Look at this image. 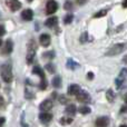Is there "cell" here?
<instances>
[{
	"label": "cell",
	"instance_id": "cell-1",
	"mask_svg": "<svg viewBox=\"0 0 127 127\" xmlns=\"http://www.w3.org/2000/svg\"><path fill=\"white\" fill-rule=\"evenodd\" d=\"M1 78L6 83H11L12 81V69H11V66L9 64H3L1 66Z\"/></svg>",
	"mask_w": 127,
	"mask_h": 127
},
{
	"label": "cell",
	"instance_id": "cell-2",
	"mask_svg": "<svg viewBox=\"0 0 127 127\" xmlns=\"http://www.w3.org/2000/svg\"><path fill=\"white\" fill-rule=\"evenodd\" d=\"M32 74L35 75H38V76L40 77V83H39V88L42 90L47 89V79H46V75H45L44 70L41 69V68L39 67V66H36V67H33L32 69Z\"/></svg>",
	"mask_w": 127,
	"mask_h": 127
},
{
	"label": "cell",
	"instance_id": "cell-3",
	"mask_svg": "<svg viewBox=\"0 0 127 127\" xmlns=\"http://www.w3.org/2000/svg\"><path fill=\"white\" fill-rule=\"evenodd\" d=\"M126 45L125 44H115L112 48L108 49V51L106 53V56H115L119 55L121 53H123V50H125Z\"/></svg>",
	"mask_w": 127,
	"mask_h": 127
},
{
	"label": "cell",
	"instance_id": "cell-4",
	"mask_svg": "<svg viewBox=\"0 0 127 127\" xmlns=\"http://www.w3.org/2000/svg\"><path fill=\"white\" fill-rule=\"evenodd\" d=\"M36 42L33 40H30L28 44V53H27V63L28 64H31L35 58V55H36Z\"/></svg>",
	"mask_w": 127,
	"mask_h": 127
},
{
	"label": "cell",
	"instance_id": "cell-5",
	"mask_svg": "<svg viewBox=\"0 0 127 127\" xmlns=\"http://www.w3.org/2000/svg\"><path fill=\"white\" fill-rule=\"evenodd\" d=\"M127 77V68H123L121 71V74H119V76L116 78V80H115V84H116V87L117 89H121L122 85L124 84V81H125Z\"/></svg>",
	"mask_w": 127,
	"mask_h": 127
},
{
	"label": "cell",
	"instance_id": "cell-6",
	"mask_svg": "<svg viewBox=\"0 0 127 127\" xmlns=\"http://www.w3.org/2000/svg\"><path fill=\"white\" fill-rule=\"evenodd\" d=\"M1 51L3 55H9L10 53H12V49H13V44H12V40L8 39L6 40L4 44H2V40H1Z\"/></svg>",
	"mask_w": 127,
	"mask_h": 127
},
{
	"label": "cell",
	"instance_id": "cell-7",
	"mask_svg": "<svg viewBox=\"0 0 127 127\" xmlns=\"http://www.w3.org/2000/svg\"><path fill=\"white\" fill-rule=\"evenodd\" d=\"M58 8V4L56 1H48L47 2V6H46V12L47 15H53L57 11Z\"/></svg>",
	"mask_w": 127,
	"mask_h": 127
},
{
	"label": "cell",
	"instance_id": "cell-8",
	"mask_svg": "<svg viewBox=\"0 0 127 127\" xmlns=\"http://www.w3.org/2000/svg\"><path fill=\"white\" fill-rule=\"evenodd\" d=\"M6 4L10 8L11 11H17L21 8V2L17 1V0H9V1L6 2Z\"/></svg>",
	"mask_w": 127,
	"mask_h": 127
},
{
	"label": "cell",
	"instance_id": "cell-9",
	"mask_svg": "<svg viewBox=\"0 0 127 127\" xmlns=\"http://www.w3.org/2000/svg\"><path fill=\"white\" fill-rule=\"evenodd\" d=\"M77 100L80 101V103H89L90 101V96H89L88 93L83 92V90H81V92L77 95Z\"/></svg>",
	"mask_w": 127,
	"mask_h": 127
},
{
	"label": "cell",
	"instance_id": "cell-10",
	"mask_svg": "<svg viewBox=\"0 0 127 127\" xmlns=\"http://www.w3.org/2000/svg\"><path fill=\"white\" fill-rule=\"evenodd\" d=\"M39 41L41 44V46L44 47H48L50 45V36L48 33H42L39 37Z\"/></svg>",
	"mask_w": 127,
	"mask_h": 127
},
{
	"label": "cell",
	"instance_id": "cell-11",
	"mask_svg": "<svg viewBox=\"0 0 127 127\" xmlns=\"http://www.w3.org/2000/svg\"><path fill=\"white\" fill-rule=\"evenodd\" d=\"M53 101H50V100H44L41 104H40V106H39V108L42 110L44 113H46V112H48V110H50L51 108H53Z\"/></svg>",
	"mask_w": 127,
	"mask_h": 127
},
{
	"label": "cell",
	"instance_id": "cell-12",
	"mask_svg": "<svg viewBox=\"0 0 127 127\" xmlns=\"http://www.w3.org/2000/svg\"><path fill=\"white\" fill-rule=\"evenodd\" d=\"M32 17H33V12L31 9H26V10H24L21 12V18L24 20H26V21L32 20Z\"/></svg>",
	"mask_w": 127,
	"mask_h": 127
},
{
	"label": "cell",
	"instance_id": "cell-13",
	"mask_svg": "<svg viewBox=\"0 0 127 127\" xmlns=\"http://www.w3.org/2000/svg\"><path fill=\"white\" fill-rule=\"evenodd\" d=\"M81 92L80 87H79L78 85H76V84H74V85H70L69 87H68V94L71 95V96H74V95H78L79 93Z\"/></svg>",
	"mask_w": 127,
	"mask_h": 127
},
{
	"label": "cell",
	"instance_id": "cell-14",
	"mask_svg": "<svg viewBox=\"0 0 127 127\" xmlns=\"http://www.w3.org/2000/svg\"><path fill=\"white\" fill-rule=\"evenodd\" d=\"M53 119V115L49 114V113H41L39 114V121L44 124H47Z\"/></svg>",
	"mask_w": 127,
	"mask_h": 127
},
{
	"label": "cell",
	"instance_id": "cell-15",
	"mask_svg": "<svg viewBox=\"0 0 127 127\" xmlns=\"http://www.w3.org/2000/svg\"><path fill=\"white\" fill-rule=\"evenodd\" d=\"M58 25V18L57 17H50L46 20L45 22V26L48 27V28H54Z\"/></svg>",
	"mask_w": 127,
	"mask_h": 127
},
{
	"label": "cell",
	"instance_id": "cell-16",
	"mask_svg": "<svg viewBox=\"0 0 127 127\" xmlns=\"http://www.w3.org/2000/svg\"><path fill=\"white\" fill-rule=\"evenodd\" d=\"M108 118L107 117H99L96 119V126L97 127H107L108 126Z\"/></svg>",
	"mask_w": 127,
	"mask_h": 127
},
{
	"label": "cell",
	"instance_id": "cell-17",
	"mask_svg": "<svg viewBox=\"0 0 127 127\" xmlns=\"http://www.w3.org/2000/svg\"><path fill=\"white\" fill-rule=\"evenodd\" d=\"M66 66H67V68H68V69H70V70H75L76 68L79 67L78 64H77L76 62H74L72 59H68L67 60V64H66Z\"/></svg>",
	"mask_w": 127,
	"mask_h": 127
},
{
	"label": "cell",
	"instance_id": "cell-18",
	"mask_svg": "<svg viewBox=\"0 0 127 127\" xmlns=\"http://www.w3.org/2000/svg\"><path fill=\"white\" fill-rule=\"evenodd\" d=\"M77 108L76 106L74 105V104H69V105H67V107H66L65 112L67 113L68 115H75V113H76Z\"/></svg>",
	"mask_w": 127,
	"mask_h": 127
},
{
	"label": "cell",
	"instance_id": "cell-19",
	"mask_svg": "<svg viewBox=\"0 0 127 127\" xmlns=\"http://www.w3.org/2000/svg\"><path fill=\"white\" fill-rule=\"evenodd\" d=\"M72 121H74V119H72L71 117H69V116H64V117H62V118L59 119V123L62 124V125H69V124L72 123Z\"/></svg>",
	"mask_w": 127,
	"mask_h": 127
},
{
	"label": "cell",
	"instance_id": "cell-20",
	"mask_svg": "<svg viewBox=\"0 0 127 127\" xmlns=\"http://www.w3.org/2000/svg\"><path fill=\"white\" fill-rule=\"evenodd\" d=\"M106 98H107V100L110 101V103H113V101L115 100V95H114L113 89H108L107 92H106Z\"/></svg>",
	"mask_w": 127,
	"mask_h": 127
},
{
	"label": "cell",
	"instance_id": "cell-21",
	"mask_svg": "<svg viewBox=\"0 0 127 127\" xmlns=\"http://www.w3.org/2000/svg\"><path fill=\"white\" fill-rule=\"evenodd\" d=\"M53 86L55 88H59L62 86V78L59 76H56L55 78L53 79Z\"/></svg>",
	"mask_w": 127,
	"mask_h": 127
},
{
	"label": "cell",
	"instance_id": "cell-22",
	"mask_svg": "<svg viewBox=\"0 0 127 127\" xmlns=\"http://www.w3.org/2000/svg\"><path fill=\"white\" fill-rule=\"evenodd\" d=\"M89 40H92V38L89 37L88 32H84L83 35L80 36V42L81 44H86V42H88Z\"/></svg>",
	"mask_w": 127,
	"mask_h": 127
},
{
	"label": "cell",
	"instance_id": "cell-23",
	"mask_svg": "<svg viewBox=\"0 0 127 127\" xmlns=\"http://www.w3.org/2000/svg\"><path fill=\"white\" fill-rule=\"evenodd\" d=\"M78 112L81 113V114H89L92 110H90V108L88 107V106H80V107L78 108Z\"/></svg>",
	"mask_w": 127,
	"mask_h": 127
},
{
	"label": "cell",
	"instance_id": "cell-24",
	"mask_svg": "<svg viewBox=\"0 0 127 127\" xmlns=\"http://www.w3.org/2000/svg\"><path fill=\"white\" fill-rule=\"evenodd\" d=\"M107 15V10L106 9H103V10L98 11V12H96L94 15V18H100V17H105V16Z\"/></svg>",
	"mask_w": 127,
	"mask_h": 127
},
{
	"label": "cell",
	"instance_id": "cell-25",
	"mask_svg": "<svg viewBox=\"0 0 127 127\" xmlns=\"http://www.w3.org/2000/svg\"><path fill=\"white\" fill-rule=\"evenodd\" d=\"M42 57L48 58V59H53V58L55 57V53H54V51H47V53H45L44 55H42Z\"/></svg>",
	"mask_w": 127,
	"mask_h": 127
},
{
	"label": "cell",
	"instance_id": "cell-26",
	"mask_svg": "<svg viewBox=\"0 0 127 127\" xmlns=\"http://www.w3.org/2000/svg\"><path fill=\"white\" fill-rule=\"evenodd\" d=\"M72 19H74V16L72 15H66L64 21H65V24H70L72 21Z\"/></svg>",
	"mask_w": 127,
	"mask_h": 127
},
{
	"label": "cell",
	"instance_id": "cell-27",
	"mask_svg": "<svg viewBox=\"0 0 127 127\" xmlns=\"http://www.w3.org/2000/svg\"><path fill=\"white\" fill-rule=\"evenodd\" d=\"M45 68H46V70H48L49 72H51V74H53V72H55V66L51 65V64H47Z\"/></svg>",
	"mask_w": 127,
	"mask_h": 127
},
{
	"label": "cell",
	"instance_id": "cell-28",
	"mask_svg": "<svg viewBox=\"0 0 127 127\" xmlns=\"http://www.w3.org/2000/svg\"><path fill=\"white\" fill-rule=\"evenodd\" d=\"M71 7H72V3L70 1H66L65 4H64V8H65L66 10H70V9H71Z\"/></svg>",
	"mask_w": 127,
	"mask_h": 127
},
{
	"label": "cell",
	"instance_id": "cell-29",
	"mask_svg": "<svg viewBox=\"0 0 127 127\" xmlns=\"http://www.w3.org/2000/svg\"><path fill=\"white\" fill-rule=\"evenodd\" d=\"M59 101H60V103H63V104H65L66 101H67V98H66V96H64V95H63V96H60Z\"/></svg>",
	"mask_w": 127,
	"mask_h": 127
},
{
	"label": "cell",
	"instance_id": "cell-30",
	"mask_svg": "<svg viewBox=\"0 0 127 127\" xmlns=\"http://www.w3.org/2000/svg\"><path fill=\"white\" fill-rule=\"evenodd\" d=\"M87 79L93 80V79H94V74H93V72H88L87 74Z\"/></svg>",
	"mask_w": 127,
	"mask_h": 127
},
{
	"label": "cell",
	"instance_id": "cell-31",
	"mask_svg": "<svg viewBox=\"0 0 127 127\" xmlns=\"http://www.w3.org/2000/svg\"><path fill=\"white\" fill-rule=\"evenodd\" d=\"M121 113H127V105H125V106H123V107H122Z\"/></svg>",
	"mask_w": 127,
	"mask_h": 127
},
{
	"label": "cell",
	"instance_id": "cell-32",
	"mask_svg": "<svg viewBox=\"0 0 127 127\" xmlns=\"http://www.w3.org/2000/svg\"><path fill=\"white\" fill-rule=\"evenodd\" d=\"M0 28H1V37H2V36L4 35V26H3V25H1V26H0Z\"/></svg>",
	"mask_w": 127,
	"mask_h": 127
},
{
	"label": "cell",
	"instance_id": "cell-33",
	"mask_svg": "<svg viewBox=\"0 0 127 127\" xmlns=\"http://www.w3.org/2000/svg\"><path fill=\"white\" fill-rule=\"evenodd\" d=\"M1 109H3V107H4V103H3V97H1Z\"/></svg>",
	"mask_w": 127,
	"mask_h": 127
},
{
	"label": "cell",
	"instance_id": "cell-34",
	"mask_svg": "<svg viewBox=\"0 0 127 127\" xmlns=\"http://www.w3.org/2000/svg\"><path fill=\"white\" fill-rule=\"evenodd\" d=\"M4 122H6V119L3 118V117H1V124H0V126H3V124H4Z\"/></svg>",
	"mask_w": 127,
	"mask_h": 127
},
{
	"label": "cell",
	"instance_id": "cell-35",
	"mask_svg": "<svg viewBox=\"0 0 127 127\" xmlns=\"http://www.w3.org/2000/svg\"><path fill=\"white\" fill-rule=\"evenodd\" d=\"M123 7H124V8H127V1H124L123 2Z\"/></svg>",
	"mask_w": 127,
	"mask_h": 127
},
{
	"label": "cell",
	"instance_id": "cell-36",
	"mask_svg": "<svg viewBox=\"0 0 127 127\" xmlns=\"http://www.w3.org/2000/svg\"><path fill=\"white\" fill-rule=\"evenodd\" d=\"M124 99H125V101H127V93H126V95H125V98H124Z\"/></svg>",
	"mask_w": 127,
	"mask_h": 127
},
{
	"label": "cell",
	"instance_id": "cell-37",
	"mask_svg": "<svg viewBox=\"0 0 127 127\" xmlns=\"http://www.w3.org/2000/svg\"><path fill=\"white\" fill-rule=\"evenodd\" d=\"M119 127H127V125H122V126H119Z\"/></svg>",
	"mask_w": 127,
	"mask_h": 127
}]
</instances>
